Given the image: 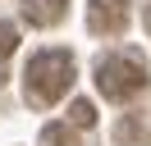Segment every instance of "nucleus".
<instances>
[{"instance_id":"f257e3e1","label":"nucleus","mask_w":151,"mask_h":146,"mask_svg":"<svg viewBox=\"0 0 151 146\" xmlns=\"http://www.w3.org/2000/svg\"><path fill=\"white\" fill-rule=\"evenodd\" d=\"M73 87V55L69 50H37L23 69V96L32 110H50Z\"/></svg>"},{"instance_id":"f03ea898","label":"nucleus","mask_w":151,"mask_h":146,"mask_svg":"<svg viewBox=\"0 0 151 146\" xmlns=\"http://www.w3.org/2000/svg\"><path fill=\"white\" fill-rule=\"evenodd\" d=\"M96 91L105 100H114V105L142 96L147 91V64L137 55H105V59H96Z\"/></svg>"},{"instance_id":"7ed1b4c3","label":"nucleus","mask_w":151,"mask_h":146,"mask_svg":"<svg viewBox=\"0 0 151 146\" xmlns=\"http://www.w3.org/2000/svg\"><path fill=\"white\" fill-rule=\"evenodd\" d=\"M128 5L133 0H87V27L96 36H119L128 27Z\"/></svg>"},{"instance_id":"20e7f679","label":"nucleus","mask_w":151,"mask_h":146,"mask_svg":"<svg viewBox=\"0 0 151 146\" xmlns=\"http://www.w3.org/2000/svg\"><path fill=\"white\" fill-rule=\"evenodd\" d=\"M64 5L69 0H19L23 18H28L32 27H55L60 18H64Z\"/></svg>"},{"instance_id":"39448f33","label":"nucleus","mask_w":151,"mask_h":146,"mask_svg":"<svg viewBox=\"0 0 151 146\" xmlns=\"http://www.w3.org/2000/svg\"><path fill=\"white\" fill-rule=\"evenodd\" d=\"M114 146H151V119L147 114H124L114 128Z\"/></svg>"},{"instance_id":"423d86ee","label":"nucleus","mask_w":151,"mask_h":146,"mask_svg":"<svg viewBox=\"0 0 151 146\" xmlns=\"http://www.w3.org/2000/svg\"><path fill=\"white\" fill-rule=\"evenodd\" d=\"M96 123V105L92 100H73L69 105V128H92Z\"/></svg>"},{"instance_id":"0eeeda50","label":"nucleus","mask_w":151,"mask_h":146,"mask_svg":"<svg viewBox=\"0 0 151 146\" xmlns=\"http://www.w3.org/2000/svg\"><path fill=\"white\" fill-rule=\"evenodd\" d=\"M41 146H78V137H73L69 123H50L46 132H41Z\"/></svg>"},{"instance_id":"6e6552de","label":"nucleus","mask_w":151,"mask_h":146,"mask_svg":"<svg viewBox=\"0 0 151 146\" xmlns=\"http://www.w3.org/2000/svg\"><path fill=\"white\" fill-rule=\"evenodd\" d=\"M14 46H19V27H14V23H0V82H5V59L14 55Z\"/></svg>"},{"instance_id":"1a4fd4ad","label":"nucleus","mask_w":151,"mask_h":146,"mask_svg":"<svg viewBox=\"0 0 151 146\" xmlns=\"http://www.w3.org/2000/svg\"><path fill=\"white\" fill-rule=\"evenodd\" d=\"M147 32H151V5H147Z\"/></svg>"}]
</instances>
